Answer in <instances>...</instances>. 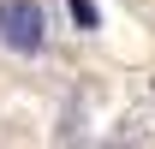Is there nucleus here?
Masks as SVG:
<instances>
[{
  "label": "nucleus",
  "mask_w": 155,
  "mask_h": 149,
  "mask_svg": "<svg viewBox=\"0 0 155 149\" xmlns=\"http://www.w3.org/2000/svg\"><path fill=\"white\" fill-rule=\"evenodd\" d=\"M0 48L24 54V60L48 48V12H42V0H0Z\"/></svg>",
  "instance_id": "obj_1"
},
{
  "label": "nucleus",
  "mask_w": 155,
  "mask_h": 149,
  "mask_svg": "<svg viewBox=\"0 0 155 149\" xmlns=\"http://www.w3.org/2000/svg\"><path fill=\"white\" fill-rule=\"evenodd\" d=\"M66 12H72L78 30H101V12H96V0H66Z\"/></svg>",
  "instance_id": "obj_2"
}]
</instances>
